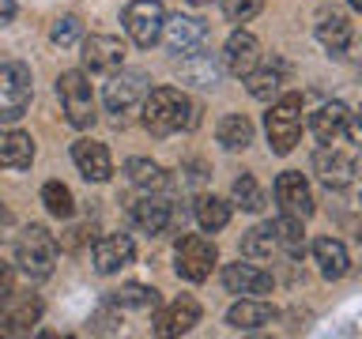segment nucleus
Returning <instances> with one entry per match:
<instances>
[{
	"mask_svg": "<svg viewBox=\"0 0 362 339\" xmlns=\"http://www.w3.org/2000/svg\"><path fill=\"white\" fill-rule=\"evenodd\" d=\"M192 324H200V302L197 298H174L155 313L151 332L155 335H185Z\"/></svg>",
	"mask_w": 362,
	"mask_h": 339,
	"instance_id": "17",
	"label": "nucleus"
},
{
	"mask_svg": "<svg viewBox=\"0 0 362 339\" xmlns=\"http://www.w3.org/2000/svg\"><path fill=\"white\" fill-rule=\"evenodd\" d=\"M260 64V42H257V34H249V30H234L230 38H226L223 45V72H230V76H249L253 68Z\"/></svg>",
	"mask_w": 362,
	"mask_h": 339,
	"instance_id": "16",
	"label": "nucleus"
},
{
	"mask_svg": "<svg viewBox=\"0 0 362 339\" xmlns=\"http://www.w3.org/2000/svg\"><path fill=\"white\" fill-rule=\"evenodd\" d=\"M132 256H136V245H132L129 234H106L90 245V264H95L98 275L121 271L124 264H132Z\"/></svg>",
	"mask_w": 362,
	"mask_h": 339,
	"instance_id": "14",
	"label": "nucleus"
},
{
	"mask_svg": "<svg viewBox=\"0 0 362 339\" xmlns=\"http://www.w3.org/2000/svg\"><path fill=\"white\" fill-rule=\"evenodd\" d=\"M124 174H129V181L144 192H158L166 185V170L158 162H151V158H129V162H124Z\"/></svg>",
	"mask_w": 362,
	"mask_h": 339,
	"instance_id": "28",
	"label": "nucleus"
},
{
	"mask_svg": "<svg viewBox=\"0 0 362 339\" xmlns=\"http://www.w3.org/2000/svg\"><path fill=\"white\" fill-rule=\"evenodd\" d=\"M215 136H219V143L226 151H245L253 143V121L245 113H226L219 121V129H215Z\"/></svg>",
	"mask_w": 362,
	"mask_h": 339,
	"instance_id": "26",
	"label": "nucleus"
},
{
	"mask_svg": "<svg viewBox=\"0 0 362 339\" xmlns=\"http://www.w3.org/2000/svg\"><path fill=\"white\" fill-rule=\"evenodd\" d=\"M272 234H276V245L287 249L291 256H302L305 249V234H302V219H291V215H279L272 222Z\"/></svg>",
	"mask_w": 362,
	"mask_h": 339,
	"instance_id": "33",
	"label": "nucleus"
},
{
	"mask_svg": "<svg viewBox=\"0 0 362 339\" xmlns=\"http://www.w3.org/2000/svg\"><path fill=\"white\" fill-rule=\"evenodd\" d=\"M313 136L321 143H336L339 136H347V140H358V129H355V117H351V109L344 106V102H328V106H321L313 113L310 121Z\"/></svg>",
	"mask_w": 362,
	"mask_h": 339,
	"instance_id": "13",
	"label": "nucleus"
},
{
	"mask_svg": "<svg viewBox=\"0 0 362 339\" xmlns=\"http://www.w3.org/2000/svg\"><path fill=\"white\" fill-rule=\"evenodd\" d=\"M204 38H208V27H204L200 19H192V16H166L163 34H158V42L177 56H189L192 49H200Z\"/></svg>",
	"mask_w": 362,
	"mask_h": 339,
	"instance_id": "12",
	"label": "nucleus"
},
{
	"mask_svg": "<svg viewBox=\"0 0 362 339\" xmlns=\"http://www.w3.org/2000/svg\"><path fill=\"white\" fill-rule=\"evenodd\" d=\"M11 290H16V275H11V268L4 264V260H0V305H8Z\"/></svg>",
	"mask_w": 362,
	"mask_h": 339,
	"instance_id": "37",
	"label": "nucleus"
},
{
	"mask_svg": "<svg viewBox=\"0 0 362 339\" xmlns=\"http://www.w3.org/2000/svg\"><path fill=\"white\" fill-rule=\"evenodd\" d=\"M313 260H317V268H321L325 279H344L347 268H351L347 245L336 242V237H317L313 242Z\"/></svg>",
	"mask_w": 362,
	"mask_h": 339,
	"instance_id": "22",
	"label": "nucleus"
},
{
	"mask_svg": "<svg viewBox=\"0 0 362 339\" xmlns=\"http://www.w3.org/2000/svg\"><path fill=\"white\" fill-rule=\"evenodd\" d=\"M192 215H197L200 230H223L226 222H230V203L219 200V196H197V203H192Z\"/></svg>",
	"mask_w": 362,
	"mask_h": 339,
	"instance_id": "27",
	"label": "nucleus"
},
{
	"mask_svg": "<svg viewBox=\"0 0 362 339\" xmlns=\"http://www.w3.org/2000/svg\"><path fill=\"white\" fill-rule=\"evenodd\" d=\"M8 302H11V309L4 313V332L23 335V332H30V328L42 321V302L34 298V294H19L16 298V290H11Z\"/></svg>",
	"mask_w": 362,
	"mask_h": 339,
	"instance_id": "23",
	"label": "nucleus"
},
{
	"mask_svg": "<svg viewBox=\"0 0 362 339\" xmlns=\"http://www.w3.org/2000/svg\"><path fill=\"white\" fill-rule=\"evenodd\" d=\"M79 38H83V23H79V16H61L49 27V42L61 45V49H72V45H79Z\"/></svg>",
	"mask_w": 362,
	"mask_h": 339,
	"instance_id": "35",
	"label": "nucleus"
},
{
	"mask_svg": "<svg viewBox=\"0 0 362 339\" xmlns=\"http://www.w3.org/2000/svg\"><path fill=\"white\" fill-rule=\"evenodd\" d=\"M351 38H355V27H351V19L344 11H325L321 23H317V42L325 45L328 53H347L351 49Z\"/></svg>",
	"mask_w": 362,
	"mask_h": 339,
	"instance_id": "21",
	"label": "nucleus"
},
{
	"mask_svg": "<svg viewBox=\"0 0 362 339\" xmlns=\"http://www.w3.org/2000/svg\"><path fill=\"white\" fill-rule=\"evenodd\" d=\"M124 34L140 45V49H151L158 42V34H163V23H166V8L163 0H132L129 8H124Z\"/></svg>",
	"mask_w": 362,
	"mask_h": 339,
	"instance_id": "7",
	"label": "nucleus"
},
{
	"mask_svg": "<svg viewBox=\"0 0 362 339\" xmlns=\"http://www.w3.org/2000/svg\"><path fill=\"white\" fill-rule=\"evenodd\" d=\"M313 174L321 177L328 189H347L358 174V162L351 151H339L336 143H325L321 151L313 155Z\"/></svg>",
	"mask_w": 362,
	"mask_h": 339,
	"instance_id": "10",
	"label": "nucleus"
},
{
	"mask_svg": "<svg viewBox=\"0 0 362 339\" xmlns=\"http://www.w3.org/2000/svg\"><path fill=\"white\" fill-rule=\"evenodd\" d=\"M34 162V140L19 129L0 132V166L8 170H27Z\"/></svg>",
	"mask_w": 362,
	"mask_h": 339,
	"instance_id": "24",
	"label": "nucleus"
},
{
	"mask_svg": "<svg viewBox=\"0 0 362 339\" xmlns=\"http://www.w3.org/2000/svg\"><path fill=\"white\" fill-rule=\"evenodd\" d=\"M230 196H234V203H238L242 211H260V208H264V192H260V185H257V177H253V174L234 177Z\"/></svg>",
	"mask_w": 362,
	"mask_h": 339,
	"instance_id": "34",
	"label": "nucleus"
},
{
	"mask_svg": "<svg viewBox=\"0 0 362 339\" xmlns=\"http://www.w3.org/2000/svg\"><path fill=\"white\" fill-rule=\"evenodd\" d=\"M83 68L95 76H110L124 68V42L113 34H90L83 38Z\"/></svg>",
	"mask_w": 362,
	"mask_h": 339,
	"instance_id": "11",
	"label": "nucleus"
},
{
	"mask_svg": "<svg viewBox=\"0 0 362 339\" xmlns=\"http://www.w3.org/2000/svg\"><path fill=\"white\" fill-rule=\"evenodd\" d=\"M219 76H223V64L215 61L211 53H197V49H192L185 56V64H181V79H185V83H197V87H215V83H219Z\"/></svg>",
	"mask_w": 362,
	"mask_h": 339,
	"instance_id": "25",
	"label": "nucleus"
},
{
	"mask_svg": "<svg viewBox=\"0 0 362 339\" xmlns=\"http://www.w3.org/2000/svg\"><path fill=\"white\" fill-rule=\"evenodd\" d=\"M72 162H76L79 174L87 181H95V185L110 181V174H113V158L106 151V143H95V140H76L72 143Z\"/></svg>",
	"mask_w": 362,
	"mask_h": 339,
	"instance_id": "18",
	"label": "nucleus"
},
{
	"mask_svg": "<svg viewBox=\"0 0 362 339\" xmlns=\"http://www.w3.org/2000/svg\"><path fill=\"white\" fill-rule=\"evenodd\" d=\"M30 68L23 61H4L0 64V124L19 121L30 106Z\"/></svg>",
	"mask_w": 362,
	"mask_h": 339,
	"instance_id": "5",
	"label": "nucleus"
},
{
	"mask_svg": "<svg viewBox=\"0 0 362 339\" xmlns=\"http://www.w3.org/2000/svg\"><path fill=\"white\" fill-rule=\"evenodd\" d=\"M189 4H211V0H189Z\"/></svg>",
	"mask_w": 362,
	"mask_h": 339,
	"instance_id": "40",
	"label": "nucleus"
},
{
	"mask_svg": "<svg viewBox=\"0 0 362 339\" xmlns=\"http://www.w3.org/2000/svg\"><path fill=\"white\" fill-rule=\"evenodd\" d=\"M117 309H155L158 305V290L155 287H144V282H124L121 290H113V298H110Z\"/></svg>",
	"mask_w": 362,
	"mask_h": 339,
	"instance_id": "29",
	"label": "nucleus"
},
{
	"mask_svg": "<svg viewBox=\"0 0 362 339\" xmlns=\"http://www.w3.org/2000/svg\"><path fill=\"white\" fill-rule=\"evenodd\" d=\"M347 4H351V8H355V11H358V8H362V0H347Z\"/></svg>",
	"mask_w": 362,
	"mask_h": 339,
	"instance_id": "39",
	"label": "nucleus"
},
{
	"mask_svg": "<svg viewBox=\"0 0 362 339\" xmlns=\"http://www.w3.org/2000/svg\"><path fill=\"white\" fill-rule=\"evenodd\" d=\"M276 203H279V215H291V219H302V222L317 211L310 181H305L298 170H287V174L276 177Z\"/></svg>",
	"mask_w": 362,
	"mask_h": 339,
	"instance_id": "9",
	"label": "nucleus"
},
{
	"mask_svg": "<svg viewBox=\"0 0 362 339\" xmlns=\"http://www.w3.org/2000/svg\"><path fill=\"white\" fill-rule=\"evenodd\" d=\"M245 79V87H249V95H253L257 102H272L279 95V87H283V76H279V68H253L249 76H242Z\"/></svg>",
	"mask_w": 362,
	"mask_h": 339,
	"instance_id": "32",
	"label": "nucleus"
},
{
	"mask_svg": "<svg viewBox=\"0 0 362 339\" xmlns=\"http://www.w3.org/2000/svg\"><path fill=\"white\" fill-rule=\"evenodd\" d=\"M174 256H177V264H174L177 275L189 279V282H204L211 275V268L219 264V249H215V242H211V237H204V234L177 237Z\"/></svg>",
	"mask_w": 362,
	"mask_h": 339,
	"instance_id": "6",
	"label": "nucleus"
},
{
	"mask_svg": "<svg viewBox=\"0 0 362 339\" xmlns=\"http://www.w3.org/2000/svg\"><path fill=\"white\" fill-rule=\"evenodd\" d=\"M276 249L279 245H276V234H272V222H260L253 230H245V237H242V256L245 260H268Z\"/></svg>",
	"mask_w": 362,
	"mask_h": 339,
	"instance_id": "31",
	"label": "nucleus"
},
{
	"mask_svg": "<svg viewBox=\"0 0 362 339\" xmlns=\"http://www.w3.org/2000/svg\"><path fill=\"white\" fill-rule=\"evenodd\" d=\"M276 321V305L268 298H238L230 309H226V324L238 328V332H257Z\"/></svg>",
	"mask_w": 362,
	"mask_h": 339,
	"instance_id": "19",
	"label": "nucleus"
},
{
	"mask_svg": "<svg viewBox=\"0 0 362 339\" xmlns=\"http://www.w3.org/2000/svg\"><path fill=\"white\" fill-rule=\"evenodd\" d=\"M264 129H268V147L276 155H291L294 143L302 136V95H276L272 98V109L264 117Z\"/></svg>",
	"mask_w": 362,
	"mask_h": 339,
	"instance_id": "2",
	"label": "nucleus"
},
{
	"mask_svg": "<svg viewBox=\"0 0 362 339\" xmlns=\"http://www.w3.org/2000/svg\"><path fill=\"white\" fill-rule=\"evenodd\" d=\"M42 203H45V211H49L53 219H72L76 215V196H72L68 185H61V181H45L42 185Z\"/></svg>",
	"mask_w": 362,
	"mask_h": 339,
	"instance_id": "30",
	"label": "nucleus"
},
{
	"mask_svg": "<svg viewBox=\"0 0 362 339\" xmlns=\"http://www.w3.org/2000/svg\"><path fill=\"white\" fill-rule=\"evenodd\" d=\"M170 219H174V203L163 200V196H151V192H147L144 200L132 203V222L140 226L144 234H163L170 226Z\"/></svg>",
	"mask_w": 362,
	"mask_h": 339,
	"instance_id": "20",
	"label": "nucleus"
},
{
	"mask_svg": "<svg viewBox=\"0 0 362 339\" xmlns=\"http://www.w3.org/2000/svg\"><path fill=\"white\" fill-rule=\"evenodd\" d=\"M16 264L30 279H45L57 264V237L45 226H27L16 242Z\"/></svg>",
	"mask_w": 362,
	"mask_h": 339,
	"instance_id": "4",
	"label": "nucleus"
},
{
	"mask_svg": "<svg viewBox=\"0 0 362 339\" xmlns=\"http://www.w3.org/2000/svg\"><path fill=\"white\" fill-rule=\"evenodd\" d=\"M197 124V106L189 95H181L174 87H147L144 95V129L151 136H174L189 132Z\"/></svg>",
	"mask_w": 362,
	"mask_h": 339,
	"instance_id": "1",
	"label": "nucleus"
},
{
	"mask_svg": "<svg viewBox=\"0 0 362 339\" xmlns=\"http://www.w3.org/2000/svg\"><path fill=\"white\" fill-rule=\"evenodd\" d=\"M57 98H61L64 121L72 129H90L95 124V95H90V79L72 68V72H61L57 79Z\"/></svg>",
	"mask_w": 362,
	"mask_h": 339,
	"instance_id": "3",
	"label": "nucleus"
},
{
	"mask_svg": "<svg viewBox=\"0 0 362 339\" xmlns=\"http://www.w3.org/2000/svg\"><path fill=\"white\" fill-rule=\"evenodd\" d=\"M264 0H223V16L230 23H249L253 16H260Z\"/></svg>",
	"mask_w": 362,
	"mask_h": 339,
	"instance_id": "36",
	"label": "nucleus"
},
{
	"mask_svg": "<svg viewBox=\"0 0 362 339\" xmlns=\"http://www.w3.org/2000/svg\"><path fill=\"white\" fill-rule=\"evenodd\" d=\"M147 76L144 72H124V68H117V72H110V83L106 90H102V98H106V109L110 113H129L132 106H140L144 95H147Z\"/></svg>",
	"mask_w": 362,
	"mask_h": 339,
	"instance_id": "8",
	"label": "nucleus"
},
{
	"mask_svg": "<svg viewBox=\"0 0 362 339\" xmlns=\"http://www.w3.org/2000/svg\"><path fill=\"white\" fill-rule=\"evenodd\" d=\"M0 11H4V16H8V11H11V4H8V0H0Z\"/></svg>",
	"mask_w": 362,
	"mask_h": 339,
	"instance_id": "38",
	"label": "nucleus"
},
{
	"mask_svg": "<svg viewBox=\"0 0 362 339\" xmlns=\"http://www.w3.org/2000/svg\"><path fill=\"white\" fill-rule=\"evenodd\" d=\"M223 287L238 294V298H264V294H272V275L264 268L257 264H226L223 268Z\"/></svg>",
	"mask_w": 362,
	"mask_h": 339,
	"instance_id": "15",
	"label": "nucleus"
}]
</instances>
